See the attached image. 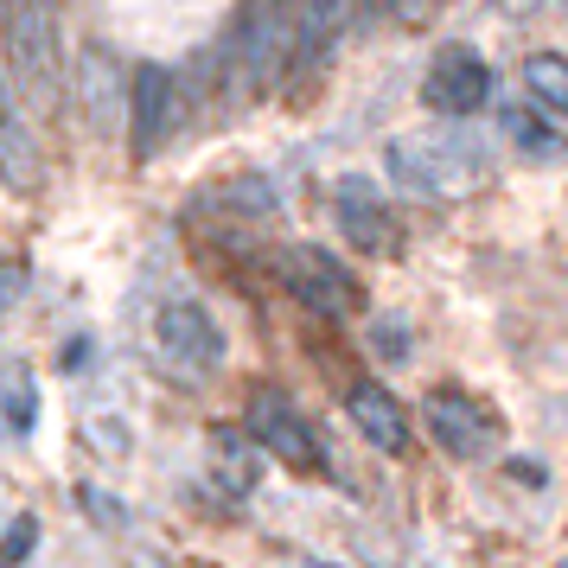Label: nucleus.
I'll return each mask as SVG.
<instances>
[{"instance_id":"obj_1","label":"nucleus","mask_w":568,"mask_h":568,"mask_svg":"<svg viewBox=\"0 0 568 568\" xmlns=\"http://www.w3.org/2000/svg\"><path fill=\"white\" fill-rule=\"evenodd\" d=\"M0 45L7 71L32 109H58V0H0Z\"/></svg>"},{"instance_id":"obj_2","label":"nucleus","mask_w":568,"mask_h":568,"mask_svg":"<svg viewBox=\"0 0 568 568\" xmlns=\"http://www.w3.org/2000/svg\"><path fill=\"white\" fill-rule=\"evenodd\" d=\"M389 180L415 192V199H435V205H454L473 185H486V154L473 141H428V134H409V141H389Z\"/></svg>"},{"instance_id":"obj_3","label":"nucleus","mask_w":568,"mask_h":568,"mask_svg":"<svg viewBox=\"0 0 568 568\" xmlns=\"http://www.w3.org/2000/svg\"><path fill=\"white\" fill-rule=\"evenodd\" d=\"M154 352L166 371H180V377H211L217 364H224V333H217V320H211L199 301H160L154 307Z\"/></svg>"},{"instance_id":"obj_4","label":"nucleus","mask_w":568,"mask_h":568,"mask_svg":"<svg viewBox=\"0 0 568 568\" xmlns=\"http://www.w3.org/2000/svg\"><path fill=\"white\" fill-rule=\"evenodd\" d=\"M287 45H294L287 0H243L231 20V39H224V58L236 64L243 83H268L287 64Z\"/></svg>"},{"instance_id":"obj_5","label":"nucleus","mask_w":568,"mask_h":568,"mask_svg":"<svg viewBox=\"0 0 568 568\" xmlns=\"http://www.w3.org/2000/svg\"><path fill=\"white\" fill-rule=\"evenodd\" d=\"M250 440H256L262 454H275L282 466H294V473H333L313 422L287 403L282 389H256L250 396Z\"/></svg>"},{"instance_id":"obj_6","label":"nucleus","mask_w":568,"mask_h":568,"mask_svg":"<svg viewBox=\"0 0 568 568\" xmlns=\"http://www.w3.org/2000/svg\"><path fill=\"white\" fill-rule=\"evenodd\" d=\"M422 415H428V435L454 454V460H486L491 447H498V415L479 403V396H466V389H428L422 396Z\"/></svg>"},{"instance_id":"obj_7","label":"nucleus","mask_w":568,"mask_h":568,"mask_svg":"<svg viewBox=\"0 0 568 568\" xmlns=\"http://www.w3.org/2000/svg\"><path fill=\"white\" fill-rule=\"evenodd\" d=\"M422 103L435 109V115H479L491 103V64L479 52H466V45H447V52L428 64V78H422Z\"/></svg>"},{"instance_id":"obj_8","label":"nucleus","mask_w":568,"mask_h":568,"mask_svg":"<svg viewBox=\"0 0 568 568\" xmlns=\"http://www.w3.org/2000/svg\"><path fill=\"white\" fill-rule=\"evenodd\" d=\"M333 217H338V231H345V243L364 250V256H396V243H403V231H396V217H389V205H384V192L364 180V173H345V180L333 185Z\"/></svg>"},{"instance_id":"obj_9","label":"nucleus","mask_w":568,"mask_h":568,"mask_svg":"<svg viewBox=\"0 0 568 568\" xmlns=\"http://www.w3.org/2000/svg\"><path fill=\"white\" fill-rule=\"evenodd\" d=\"M282 282L307 301V307H320L326 320H338V313H352V301H358V287H352V275L338 268L326 250H307V243H287L282 250Z\"/></svg>"},{"instance_id":"obj_10","label":"nucleus","mask_w":568,"mask_h":568,"mask_svg":"<svg viewBox=\"0 0 568 568\" xmlns=\"http://www.w3.org/2000/svg\"><path fill=\"white\" fill-rule=\"evenodd\" d=\"M173 109H180L173 71H166V64H134V83H129V148H134V160H154V148L166 141V129H173Z\"/></svg>"},{"instance_id":"obj_11","label":"nucleus","mask_w":568,"mask_h":568,"mask_svg":"<svg viewBox=\"0 0 568 568\" xmlns=\"http://www.w3.org/2000/svg\"><path fill=\"white\" fill-rule=\"evenodd\" d=\"M205 466L231 498H250V491L262 486V447L250 440V428H236V422H217L205 435Z\"/></svg>"},{"instance_id":"obj_12","label":"nucleus","mask_w":568,"mask_h":568,"mask_svg":"<svg viewBox=\"0 0 568 568\" xmlns=\"http://www.w3.org/2000/svg\"><path fill=\"white\" fill-rule=\"evenodd\" d=\"M345 409H352V422H358V435L377 447V454H409V415H403V403L389 396L384 384H352V396H345Z\"/></svg>"},{"instance_id":"obj_13","label":"nucleus","mask_w":568,"mask_h":568,"mask_svg":"<svg viewBox=\"0 0 568 568\" xmlns=\"http://www.w3.org/2000/svg\"><path fill=\"white\" fill-rule=\"evenodd\" d=\"M0 180H7V192H39V185H45L39 141H32L27 115L7 103V90H0Z\"/></svg>"},{"instance_id":"obj_14","label":"nucleus","mask_w":568,"mask_h":568,"mask_svg":"<svg viewBox=\"0 0 568 568\" xmlns=\"http://www.w3.org/2000/svg\"><path fill=\"white\" fill-rule=\"evenodd\" d=\"M345 13H352V0H301L294 7V64H313V58L333 52Z\"/></svg>"},{"instance_id":"obj_15","label":"nucleus","mask_w":568,"mask_h":568,"mask_svg":"<svg viewBox=\"0 0 568 568\" xmlns=\"http://www.w3.org/2000/svg\"><path fill=\"white\" fill-rule=\"evenodd\" d=\"M78 97H83L90 129H109V97H115V58H109V45H83L78 52Z\"/></svg>"},{"instance_id":"obj_16","label":"nucleus","mask_w":568,"mask_h":568,"mask_svg":"<svg viewBox=\"0 0 568 568\" xmlns=\"http://www.w3.org/2000/svg\"><path fill=\"white\" fill-rule=\"evenodd\" d=\"M524 83H530V97L542 109L568 115V58L562 52H530L524 58Z\"/></svg>"},{"instance_id":"obj_17","label":"nucleus","mask_w":568,"mask_h":568,"mask_svg":"<svg viewBox=\"0 0 568 568\" xmlns=\"http://www.w3.org/2000/svg\"><path fill=\"white\" fill-rule=\"evenodd\" d=\"M0 415H7V428H13V435H32V422H39V403H32V371L20 358L7 364V377H0Z\"/></svg>"},{"instance_id":"obj_18","label":"nucleus","mask_w":568,"mask_h":568,"mask_svg":"<svg viewBox=\"0 0 568 568\" xmlns=\"http://www.w3.org/2000/svg\"><path fill=\"white\" fill-rule=\"evenodd\" d=\"M505 134H511L530 160H562V134H549L530 109H505Z\"/></svg>"},{"instance_id":"obj_19","label":"nucleus","mask_w":568,"mask_h":568,"mask_svg":"<svg viewBox=\"0 0 568 568\" xmlns=\"http://www.w3.org/2000/svg\"><path fill=\"white\" fill-rule=\"evenodd\" d=\"M32 542H39V524L32 517H13V530L0 537V568H20L32 556Z\"/></svg>"},{"instance_id":"obj_20","label":"nucleus","mask_w":568,"mask_h":568,"mask_svg":"<svg viewBox=\"0 0 568 568\" xmlns=\"http://www.w3.org/2000/svg\"><path fill=\"white\" fill-rule=\"evenodd\" d=\"M371 338H377V352H384V358H409V333H403L396 320H377Z\"/></svg>"},{"instance_id":"obj_21","label":"nucleus","mask_w":568,"mask_h":568,"mask_svg":"<svg viewBox=\"0 0 568 568\" xmlns=\"http://www.w3.org/2000/svg\"><path fill=\"white\" fill-rule=\"evenodd\" d=\"M396 7H403V0H352V13H358L364 27H371V20H396Z\"/></svg>"},{"instance_id":"obj_22","label":"nucleus","mask_w":568,"mask_h":568,"mask_svg":"<svg viewBox=\"0 0 568 568\" xmlns=\"http://www.w3.org/2000/svg\"><path fill=\"white\" fill-rule=\"evenodd\" d=\"M20 282H27L20 268H0V307H13V294H20Z\"/></svg>"},{"instance_id":"obj_23","label":"nucleus","mask_w":568,"mask_h":568,"mask_svg":"<svg viewBox=\"0 0 568 568\" xmlns=\"http://www.w3.org/2000/svg\"><path fill=\"white\" fill-rule=\"evenodd\" d=\"M498 7H505V13H530V7H537V0H498Z\"/></svg>"},{"instance_id":"obj_24","label":"nucleus","mask_w":568,"mask_h":568,"mask_svg":"<svg viewBox=\"0 0 568 568\" xmlns=\"http://www.w3.org/2000/svg\"><path fill=\"white\" fill-rule=\"evenodd\" d=\"M320 568H326V562H320Z\"/></svg>"}]
</instances>
